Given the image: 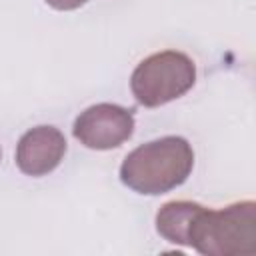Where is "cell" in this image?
<instances>
[{"instance_id":"6","label":"cell","mask_w":256,"mask_h":256,"mask_svg":"<svg viewBox=\"0 0 256 256\" xmlns=\"http://www.w3.org/2000/svg\"><path fill=\"white\" fill-rule=\"evenodd\" d=\"M44 2L56 10H76L86 4V0H44Z\"/></svg>"},{"instance_id":"3","label":"cell","mask_w":256,"mask_h":256,"mask_svg":"<svg viewBox=\"0 0 256 256\" xmlns=\"http://www.w3.org/2000/svg\"><path fill=\"white\" fill-rule=\"evenodd\" d=\"M196 82L192 58L178 50H162L144 58L130 76V90L140 106L156 108L184 96Z\"/></svg>"},{"instance_id":"2","label":"cell","mask_w":256,"mask_h":256,"mask_svg":"<svg viewBox=\"0 0 256 256\" xmlns=\"http://www.w3.org/2000/svg\"><path fill=\"white\" fill-rule=\"evenodd\" d=\"M194 150L182 136H162L134 148L120 166V180L138 194L160 196L188 180Z\"/></svg>"},{"instance_id":"4","label":"cell","mask_w":256,"mask_h":256,"mask_svg":"<svg viewBox=\"0 0 256 256\" xmlns=\"http://www.w3.org/2000/svg\"><path fill=\"white\" fill-rule=\"evenodd\" d=\"M134 132V114L132 110L100 102L78 114L72 126L74 138L92 150H112L130 140Z\"/></svg>"},{"instance_id":"5","label":"cell","mask_w":256,"mask_h":256,"mask_svg":"<svg viewBox=\"0 0 256 256\" xmlns=\"http://www.w3.org/2000/svg\"><path fill=\"white\" fill-rule=\"evenodd\" d=\"M66 138L54 126H36L22 134L16 146V166L26 176H46L64 160Z\"/></svg>"},{"instance_id":"1","label":"cell","mask_w":256,"mask_h":256,"mask_svg":"<svg viewBox=\"0 0 256 256\" xmlns=\"http://www.w3.org/2000/svg\"><path fill=\"white\" fill-rule=\"evenodd\" d=\"M158 234L190 246L204 256H238L256 252V202L242 200L212 210L190 200L166 202L156 214Z\"/></svg>"},{"instance_id":"7","label":"cell","mask_w":256,"mask_h":256,"mask_svg":"<svg viewBox=\"0 0 256 256\" xmlns=\"http://www.w3.org/2000/svg\"><path fill=\"white\" fill-rule=\"evenodd\" d=\"M0 158H2V150H0Z\"/></svg>"}]
</instances>
